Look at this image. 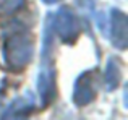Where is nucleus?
<instances>
[{"mask_svg": "<svg viewBox=\"0 0 128 120\" xmlns=\"http://www.w3.org/2000/svg\"><path fill=\"white\" fill-rule=\"evenodd\" d=\"M34 42L29 34H13L3 44V60L10 70H21L31 62Z\"/></svg>", "mask_w": 128, "mask_h": 120, "instance_id": "f257e3e1", "label": "nucleus"}, {"mask_svg": "<svg viewBox=\"0 0 128 120\" xmlns=\"http://www.w3.org/2000/svg\"><path fill=\"white\" fill-rule=\"evenodd\" d=\"M49 21H50L52 31L63 42H73L78 38L80 24H78V20H76V15L70 8H66V6L60 8L54 16H49Z\"/></svg>", "mask_w": 128, "mask_h": 120, "instance_id": "f03ea898", "label": "nucleus"}, {"mask_svg": "<svg viewBox=\"0 0 128 120\" xmlns=\"http://www.w3.org/2000/svg\"><path fill=\"white\" fill-rule=\"evenodd\" d=\"M96 96V83L92 80V73H83L76 80L75 84V102L78 106L89 104Z\"/></svg>", "mask_w": 128, "mask_h": 120, "instance_id": "7ed1b4c3", "label": "nucleus"}, {"mask_svg": "<svg viewBox=\"0 0 128 120\" xmlns=\"http://www.w3.org/2000/svg\"><path fill=\"white\" fill-rule=\"evenodd\" d=\"M38 92H39L41 101L44 102V106H47L54 99V94H55V76H54V72L50 70V66H42L41 73H39Z\"/></svg>", "mask_w": 128, "mask_h": 120, "instance_id": "20e7f679", "label": "nucleus"}, {"mask_svg": "<svg viewBox=\"0 0 128 120\" xmlns=\"http://www.w3.org/2000/svg\"><path fill=\"white\" fill-rule=\"evenodd\" d=\"M110 28H112V42L118 49L126 47V16L120 10H114L112 12V21H110Z\"/></svg>", "mask_w": 128, "mask_h": 120, "instance_id": "39448f33", "label": "nucleus"}, {"mask_svg": "<svg viewBox=\"0 0 128 120\" xmlns=\"http://www.w3.org/2000/svg\"><path fill=\"white\" fill-rule=\"evenodd\" d=\"M104 81H106V86L109 91L115 89L120 83V78H122V66H120L118 60H114L110 58L109 63L106 66V73H104Z\"/></svg>", "mask_w": 128, "mask_h": 120, "instance_id": "423d86ee", "label": "nucleus"}, {"mask_svg": "<svg viewBox=\"0 0 128 120\" xmlns=\"http://www.w3.org/2000/svg\"><path fill=\"white\" fill-rule=\"evenodd\" d=\"M31 110H34V99L29 96L28 99H16L13 106L5 112L3 117H16V115H28Z\"/></svg>", "mask_w": 128, "mask_h": 120, "instance_id": "0eeeda50", "label": "nucleus"}, {"mask_svg": "<svg viewBox=\"0 0 128 120\" xmlns=\"http://www.w3.org/2000/svg\"><path fill=\"white\" fill-rule=\"evenodd\" d=\"M26 0H0V16H10L24 6Z\"/></svg>", "mask_w": 128, "mask_h": 120, "instance_id": "6e6552de", "label": "nucleus"}, {"mask_svg": "<svg viewBox=\"0 0 128 120\" xmlns=\"http://www.w3.org/2000/svg\"><path fill=\"white\" fill-rule=\"evenodd\" d=\"M44 3H47V5H54V3H57V2H60V0H42Z\"/></svg>", "mask_w": 128, "mask_h": 120, "instance_id": "1a4fd4ad", "label": "nucleus"}]
</instances>
